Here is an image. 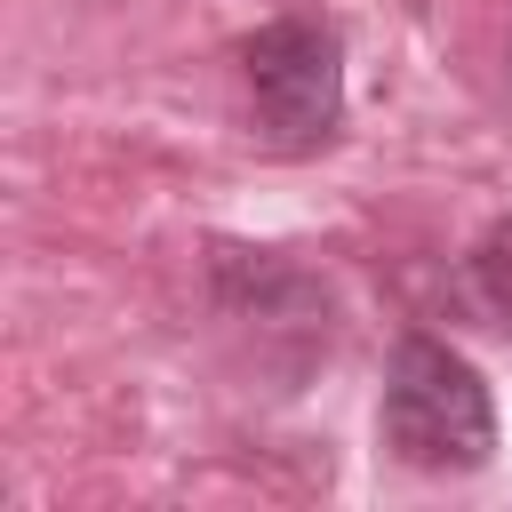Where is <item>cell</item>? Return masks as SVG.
<instances>
[{"mask_svg": "<svg viewBox=\"0 0 512 512\" xmlns=\"http://www.w3.org/2000/svg\"><path fill=\"white\" fill-rule=\"evenodd\" d=\"M240 72L256 96V128L272 152H320L344 128V48L312 16H280L240 40Z\"/></svg>", "mask_w": 512, "mask_h": 512, "instance_id": "7a4b0ae2", "label": "cell"}, {"mask_svg": "<svg viewBox=\"0 0 512 512\" xmlns=\"http://www.w3.org/2000/svg\"><path fill=\"white\" fill-rule=\"evenodd\" d=\"M376 432L408 472H480L496 456V400L464 352H448L440 336H400Z\"/></svg>", "mask_w": 512, "mask_h": 512, "instance_id": "6da1fadb", "label": "cell"}, {"mask_svg": "<svg viewBox=\"0 0 512 512\" xmlns=\"http://www.w3.org/2000/svg\"><path fill=\"white\" fill-rule=\"evenodd\" d=\"M472 288H480V304L512 328V232H496V240L472 256Z\"/></svg>", "mask_w": 512, "mask_h": 512, "instance_id": "3957f363", "label": "cell"}]
</instances>
